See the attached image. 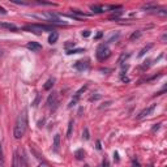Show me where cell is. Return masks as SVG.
Here are the masks:
<instances>
[{
    "mask_svg": "<svg viewBox=\"0 0 167 167\" xmlns=\"http://www.w3.org/2000/svg\"><path fill=\"white\" fill-rule=\"evenodd\" d=\"M26 129H28V111L24 110L21 114L19 115L14 124V129H13V136L16 140H20L24 137Z\"/></svg>",
    "mask_w": 167,
    "mask_h": 167,
    "instance_id": "cell-1",
    "label": "cell"
},
{
    "mask_svg": "<svg viewBox=\"0 0 167 167\" xmlns=\"http://www.w3.org/2000/svg\"><path fill=\"white\" fill-rule=\"evenodd\" d=\"M24 30H28V32H32L34 34H42L43 32H54V28L50 25H42V24H30V25H26L22 28Z\"/></svg>",
    "mask_w": 167,
    "mask_h": 167,
    "instance_id": "cell-2",
    "label": "cell"
},
{
    "mask_svg": "<svg viewBox=\"0 0 167 167\" xmlns=\"http://www.w3.org/2000/svg\"><path fill=\"white\" fill-rule=\"evenodd\" d=\"M97 59L99 62H105L106 59H108L111 55V50L108 48L107 44H99L98 48H97Z\"/></svg>",
    "mask_w": 167,
    "mask_h": 167,
    "instance_id": "cell-3",
    "label": "cell"
},
{
    "mask_svg": "<svg viewBox=\"0 0 167 167\" xmlns=\"http://www.w3.org/2000/svg\"><path fill=\"white\" fill-rule=\"evenodd\" d=\"M156 107H157V105H156V103H153V105H150L149 107L144 108V110H142V111L137 115V118H136V119H137V120H142V119H145L146 116H149V115L153 114V111L156 110Z\"/></svg>",
    "mask_w": 167,
    "mask_h": 167,
    "instance_id": "cell-4",
    "label": "cell"
},
{
    "mask_svg": "<svg viewBox=\"0 0 167 167\" xmlns=\"http://www.w3.org/2000/svg\"><path fill=\"white\" fill-rule=\"evenodd\" d=\"M86 89H87V86H86V85H84V86H81L80 89H78L77 92H76L75 97H73V98H72V101L69 102V105H68V107H69V108H72V107H73V106L77 105V102H78V99H80L81 94H82V93H84Z\"/></svg>",
    "mask_w": 167,
    "mask_h": 167,
    "instance_id": "cell-5",
    "label": "cell"
},
{
    "mask_svg": "<svg viewBox=\"0 0 167 167\" xmlns=\"http://www.w3.org/2000/svg\"><path fill=\"white\" fill-rule=\"evenodd\" d=\"M12 167H26V161L25 158L19 156V151H14V157H13V166Z\"/></svg>",
    "mask_w": 167,
    "mask_h": 167,
    "instance_id": "cell-6",
    "label": "cell"
},
{
    "mask_svg": "<svg viewBox=\"0 0 167 167\" xmlns=\"http://www.w3.org/2000/svg\"><path fill=\"white\" fill-rule=\"evenodd\" d=\"M47 106L50 108H55L57 106V94L56 93H51L47 98Z\"/></svg>",
    "mask_w": 167,
    "mask_h": 167,
    "instance_id": "cell-7",
    "label": "cell"
},
{
    "mask_svg": "<svg viewBox=\"0 0 167 167\" xmlns=\"http://www.w3.org/2000/svg\"><path fill=\"white\" fill-rule=\"evenodd\" d=\"M75 68L77 71H85V69L89 68V60H78L75 63Z\"/></svg>",
    "mask_w": 167,
    "mask_h": 167,
    "instance_id": "cell-8",
    "label": "cell"
},
{
    "mask_svg": "<svg viewBox=\"0 0 167 167\" xmlns=\"http://www.w3.org/2000/svg\"><path fill=\"white\" fill-rule=\"evenodd\" d=\"M59 148H60V133H56L54 136V141H52V150L55 153H59Z\"/></svg>",
    "mask_w": 167,
    "mask_h": 167,
    "instance_id": "cell-9",
    "label": "cell"
},
{
    "mask_svg": "<svg viewBox=\"0 0 167 167\" xmlns=\"http://www.w3.org/2000/svg\"><path fill=\"white\" fill-rule=\"evenodd\" d=\"M26 47H28L29 50H32L33 52H37V51L42 50V46L38 43V42H29V43L26 44Z\"/></svg>",
    "mask_w": 167,
    "mask_h": 167,
    "instance_id": "cell-10",
    "label": "cell"
},
{
    "mask_svg": "<svg viewBox=\"0 0 167 167\" xmlns=\"http://www.w3.org/2000/svg\"><path fill=\"white\" fill-rule=\"evenodd\" d=\"M0 28H4V29H8V30H12V32H17L19 28L13 24H8V22H0Z\"/></svg>",
    "mask_w": 167,
    "mask_h": 167,
    "instance_id": "cell-11",
    "label": "cell"
},
{
    "mask_svg": "<svg viewBox=\"0 0 167 167\" xmlns=\"http://www.w3.org/2000/svg\"><path fill=\"white\" fill-rule=\"evenodd\" d=\"M57 38H59V34L54 30L52 33H51L50 35H48V43H51V44H54V43H56V41H57Z\"/></svg>",
    "mask_w": 167,
    "mask_h": 167,
    "instance_id": "cell-12",
    "label": "cell"
},
{
    "mask_svg": "<svg viewBox=\"0 0 167 167\" xmlns=\"http://www.w3.org/2000/svg\"><path fill=\"white\" fill-rule=\"evenodd\" d=\"M54 84H55V78H54V77L48 78V80L46 81V84L43 85V89H44V90H50L51 87L54 86Z\"/></svg>",
    "mask_w": 167,
    "mask_h": 167,
    "instance_id": "cell-13",
    "label": "cell"
},
{
    "mask_svg": "<svg viewBox=\"0 0 167 167\" xmlns=\"http://www.w3.org/2000/svg\"><path fill=\"white\" fill-rule=\"evenodd\" d=\"M130 56V54L129 52H123V54H121V55L119 56V59H118V63H119V64L121 65V64H123V62H124V60H127V59H128V57Z\"/></svg>",
    "mask_w": 167,
    "mask_h": 167,
    "instance_id": "cell-14",
    "label": "cell"
},
{
    "mask_svg": "<svg viewBox=\"0 0 167 167\" xmlns=\"http://www.w3.org/2000/svg\"><path fill=\"white\" fill-rule=\"evenodd\" d=\"M151 47H153V44H151V43H150V44H148V46H145V47L142 48V50H141V51H140V52H138V57H142V56L145 55V54L148 52L149 50H150Z\"/></svg>",
    "mask_w": 167,
    "mask_h": 167,
    "instance_id": "cell-15",
    "label": "cell"
},
{
    "mask_svg": "<svg viewBox=\"0 0 167 167\" xmlns=\"http://www.w3.org/2000/svg\"><path fill=\"white\" fill-rule=\"evenodd\" d=\"M73 120H69V123H68V130H67V137H71L72 136V130H73Z\"/></svg>",
    "mask_w": 167,
    "mask_h": 167,
    "instance_id": "cell-16",
    "label": "cell"
},
{
    "mask_svg": "<svg viewBox=\"0 0 167 167\" xmlns=\"http://www.w3.org/2000/svg\"><path fill=\"white\" fill-rule=\"evenodd\" d=\"M75 157L77 158V159H82V158L85 157V151L82 150V149H78V150L75 151Z\"/></svg>",
    "mask_w": 167,
    "mask_h": 167,
    "instance_id": "cell-17",
    "label": "cell"
},
{
    "mask_svg": "<svg viewBox=\"0 0 167 167\" xmlns=\"http://www.w3.org/2000/svg\"><path fill=\"white\" fill-rule=\"evenodd\" d=\"M4 151H3L1 142H0V167H4Z\"/></svg>",
    "mask_w": 167,
    "mask_h": 167,
    "instance_id": "cell-18",
    "label": "cell"
},
{
    "mask_svg": "<svg viewBox=\"0 0 167 167\" xmlns=\"http://www.w3.org/2000/svg\"><path fill=\"white\" fill-rule=\"evenodd\" d=\"M90 9L95 12V13H101V12H103V7H101V5H90Z\"/></svg>",
    "mask_w": 167,
    "mask_h": 167,
    "instance_id": "cell-19",
    "label": "cell"
},
{
    "mask_svg": "<svg viewBox=\"0 0 167 167\" xmlns=\"http://www.w3.org/2000/svg\"><path fill=\"white\" fill-rule=\"evenodd\" d=\"M80 52H85V50L84 48H76V50H68L67 51L68 55H72V54H80Z\"/></svg>",
    "mask_w": 167,
    "mask_h": 167,
    "instance_id": "cell-20",
    "label": "cell"
},
{
    "mask_svg": "<svg viewBox=\"0 0 167 167\" xmlns=\"http://www.w3.org/2000/svg\"><path fill=\"white\" fill-rule=\"evenodd\" d=\"M140 35H141V32H135V33H132V35L129 37V39L130 41H135V39H137V38H140Z\"/></svg>",
    "mask_w": 167,
    "mask_h": 167,
    "instance_id": "cell-21",
    "label": "cell"
},
{
    "mask_svg": "<svg viewBox=\"0 0 167 167\" xmlns=\"http://www.w3.org/2000/svg\"><path fill=\"white\" fill-rule=\"evenodd\" d=\"M82 138H84V140H89V138H90L89 129H87V128H84V132H82Z\"/></svg>",
    "mask_w": 167,
    "mask_h": 167,
    "instance_id": "cell-22",
    "label": "cell"
},
{
    "mask_svg": "<svg viewBox=\"0 0 167 167\" xmlns=\"http://www.w3.org/2000/svg\"><path fill=\"white\" fill-rule=\"evenodd\" d=\"M73 11V16L75 14H77V16H81V17H86L87 14L86 13H82V12H80V11H77V9H72Z\"/></svg>",
    "mask_w": 167,
    "mask_h": 167,
    "instance_id": "cell-23",
    "label": "cell"
},
{
    "mask_svg": "<svg viewBox=\"0 0 167 167\" xmlns=\"http://www.w3.org/2000/svg\"><path fill=\"white\" fill-rule=\"evenodd\" d=\"M98 99H101V94H95V95H92V97L89 98V101L93 102V101H98Z\"/></svg>",
    "mask_w": 167,
    "mask_h": 167,
    "instance_id": "cell-24",
    "label": "cell"
},
{
    "mask_svg": "<svg viewBox=\"0 0 167 167\" xmlns=\"http://www.w3.org/2000/svg\"><path fill=\"white\" fill-rule=\"evenodd\" d=\"M39 101H41V94H38V95H37V98L34 99V102L32 103V106H33V107H35V106H38Z\"/></svg>",
    "mask_w": 167,
    "mask_h": 167,
    "instance_id": "cell-25",
    "label": "cell"
},
{
    "mask_svg": "<svg viewBox=\"0 0 167 167\" xmlns=\"http://www.w3.org/2000/svg\"><path fill=\"white\" fill-rule=\"evenodd\" d=\"M118 38H119V34H118V33H116V34H112L111 35V37H110V39H108V42H112V41H116V39Z\"/></svg>",
    "mask_w": 167,
    "mask_h": 167,
    "instance_id": "cell-26",
    "label": "cell"
},
{
    "mask_svg": "<svg viewBox=\"0 0 167 167\" xmlns=\"http://www.w3.org/2000/svg\"><path fill=\"white\" fill-rule=\"evenodd\" d=\"M89 35H90V30H84V32H82V37L87 38Z\"/></svg>",
    "mask_w": 167,
    "mask_h": 167,
    "instance_id": "cell-27",
    "label": "cell"
},
{
    "mask_svg": "<svg viewBox=\"0 0 167 167\" xmlns=\"http://www.w3.org/2000/svg\"><path fill=\"white\" fill-rule=\"evenodd\" d=\"M159 127H161V123H158V124H154V127H153V128H151V130H153V132H156V130H158V129H159Z\"/></svg>",
    "mask_w": 167,
    "mask_h": 167,
    "instance_id": "cell-28",
    "label": "cell"
},
{
    "mask_svg": "<svg viewBox=\"0 0 167 167\" xmlns=\"http://www.w3.org/2000/svg\"><path fill=\"white\" fill-rule=\"evenodd\" d=\"M114 159L116 161V162H118V161H119V154H118L116 151H115V153H114Z\"/></svg>",
    "mask_w": 167,
    "mask_h": 167,
    "instance_id": "cell-29",
    "label": "cell"
},
{
    "mask_svg": "<svg viewBox=\"0 0 167 167\" xmlns=\"http://www.w3.org/2000/svg\"><path fill=\"white\" fill-rule=\"evenodd\" d=\"M102 35H103V33H102V32H99L98 34L95 35V39H99V38H102Z\"/></svg>",
    "mask_w": 167,
    "mask_h": 167,
    "instance_id": "cell-30",
    "label": "cell"
},
{
    "mask_svg": "<svg viewBox=\"0 0 167 167\" xmlns=\"http://www.w3.org/2000/svg\"><path fill=\"white\" fill-rule=\"evenodd\" d=\"M0 13H1V14H7V11H5L3 7H0Z\"/></svg>",
    "mask_w": 167,
    "mask_h": 167,
    "instance_id": "cell-31",
    "label": "cell"
},
{
    "mask_svg": "<svg viewBox=\"0 0 167 167\" xmlns=\"http://www.w3.org/2000/svg\"><path fill=\"white\" fill-rule=\"evenodd\" d=\"M102 166H103V167H108V162H107V159H105V161H103Z\"/></svg>",
    "mask_w": 167,
    "mask_h": 167,
    "instance_id": "cell-32",
    "label": "cell"
},
{
    "mask_svg": "<svg viewBox=\"0 0 167 167\" xmlns=\"http://www.w3.org/2000/svg\"><path fill=\"white\" fill-rule=\"evenodd\" d=\"M133 167H140V165H138L137 161H133Z\"/></svg>",
    "mask_w": 167,
    "mask_h": 167,
    "instance_id": "cell-33",
    "label": "cell"
},
{
    "mask_svg": "<svg viewBox=\"0 0 167 167\" xmlns=\"http://www.w3.org/2000/svg\"><path fill=\"white\" fill-rule=\"evenodd\" d=\"M38 167H50L48 165H46V163H41V165H39Z\"/></svg>",
    "mask_w": 167,
    "mask_h": 167,
    "instance_id": "cell-34",
    "label": "cell"
},
{
    "mask_svg": "<svg viewBox=\"0 0 167 167\" xmlns=\"http://www.w3.org/2000/svg\"><path fill=\"white\" fill-rule=\"evenodd\" d=\"M101 148H102V146H101V142L98 141V142H97V149H101Z\"/></svg>",
    "mask_w": 167,
    "mask_h": 167,
    "instance_id": "cell-35",
    "label": "cell"
},
{
    "mask_svg": "<svg viewBox=\"0 0 167 167\" xmlns=\"http://www.w3.org/2000/svg\"><path fill=\"white\" fill-rule=\"evenodd\" d=\"M0 54H1V51H0Z\"/></svg>",
    "mask_w": 167,
    "mask_h": 167,
    "instance_id": "cell-36",
    "label": "cell"
}]
</instances>
